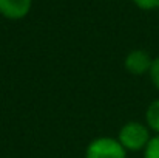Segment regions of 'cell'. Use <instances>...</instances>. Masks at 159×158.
I'll use <instances>...</instances> for the list:
<instances>
[{
  "mask_svg": "<svg viewBox=\"0 0 159 158\" xmlns=\"http://www.w3.org/2000/svg\"><path fill=\"white\" fill-rule=\"evenodd\" d=\"M150 133L145 126L141 122H127L120 130H119V143L125 151H141L145 149L148 141H150Z\"/></svg>",
  "mask_w": 159,
  "mask_h": 158,
  "instance_id": "6da1fadb",
  "label": "cell"
},
{
  "mask_svg": "<svg viewBox=\"0 0 159 158\" xmlns=\"http://www.w3.org/2000/svg\"><path fill=\"white\" fill-rule=\"evenodd\" d=\"M127 151L122 144L113 138H98L87 147L85 158H125Z\"/></svg>",
  "mask_w": 159,
  "mask_h": 158,
  "instance_id": "7a4b0ae2",
  "label": "cell"
},
{
  "mask_svg": "<svg viewBox=\"0 0 159 158\" xmlns=\"http://www.w3.org/2000/svg\"><path fill=\"white\" fill-rule=\"evenodd\" d=\"M152 64H153V59L144 50H133L125 57V68L131 74H136V76H141V74L150 71Z\"/></svg>",
  "mask_w": 159,
  "mask_h": 158,
  "instance_id": "3957f363",
  "label": "cell"
},
{
  "mask_svg": "<svg viewBox=\"0 0 159 158\" xmlns=\"http://www.w3.org/2000/svg\"><path fill=\"white\" fill-rule=\"evenodd\" d=\"M33 0H0V14L11 20L23 19L31 9Z\"/></svg>",
  "mask_w": 159,
  "mask_h": 158,
  "instance_id": "277c9868",
  "label": "cell"
},
{
  "mask_svg": "<svg viewBox=\"0 0 159 158\" xmlns=\"http://www.w3.org/2000/svg\"><path fill=\"white\" fill-rule=\"evenodd\" d=\"M145 119H147V124L150 126V129H153L155 132L159 133V99L153 101L148 105L147 113H145Z\"/></svg>",
  "mask_w": 159,
  "mask_h": 158,
  "instance_id": "5b68a950",
  "label": "cell"
},
{
  "mask_svg": "<svg viewBox=\"0 0 159 158\" xmlns=\"http://www.w3.org/2000/svg\"><path fill=\"white\" fill-rule=\"evenodd\" d=\"M145 158H159V135L148 141L145 147Z\"/></svg>",
  "mask_w": 159,
  "mask_h": 158,
  "instance_id": "8992f818",
  "label": "cell"
},
{
  "mask_svg": "<svg viewBox=\"0 0 159 158\" xmlns=\"http://www.w3.org/2000/svg\"><path fill=\"white\" fill-rule=\"evenodd\" d=\"M133 2L141 9H155V8H159V0H133Z\"/></svg>",
  "mask_w": 159,
  "mask_h": 158,
  "instance_id": "52a82bcc",
  "label": "cell"
},
{
  "mask_svg": "<svg viewBox=\"0 0 159 158\" xmlns=\"http://www.w3.org/2000/svg\"><path fill=\"white\" fill-rule=\"evenodd\" d=\"M150 78L155 84V87L159 90V57L153 60L152 64V68H150Z\"/></svg>",
  "mask_w": 159,
  "mask_h": 158,
  "instance_id": "ba28073f",
  "label": "cell"
}]
</instances>
